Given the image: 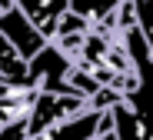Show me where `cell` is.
I'll return each mask as SVG.
<instances>
[{"label": "cell", "instance_id": "obj_8", "mask_svg": "<svg viewBox=\"0 0 153 140\" xmlns=\"http://www.w3.org/2000/svg\"><path fill=\"white\" fill-rule=\"evenodd\" d=\"M90 20L87 17H80V13H73V10H67L63 17H60V23H57V34H53V40L57 37H70V34H90Z\"/></svg>", "mask_w": 153, "mask_h": 140}, {"label": "cell", "instance_id": "obj_9", "mask_svg": "<svg viewBox=\"0 0 153 140\" xmlns=\"http://www.w3.org/2000/svg\"><path fill=\"white\" fill-rule=\"evenodd\" d=\"M120 100H123V90H120V87H103V90L90 100V107H97V110H113Z\"/></svg>", "mask_w": 153, "mask_h": 140}, {"label": "cell", "instance_id": "obj_1", "mask_svg": "<svg viewBox=\"0 0 153 140\" xmlns=\"http://www.w3.org/2000/svg\"><path fill=\"white\" fill-rule=\"evenodd\" d=\"M123 43L130 50L137 83L113 107V133L117 140H153V53L140 27H126Z\"/></svg>", "mask_w": 153, "mask_h": 140}, {"label": "cell", "instance_id": "obj_5", "mask_svg": "<svg viewBox=\"0 0 153 140\" xmlns=\"http://www.w3.org/2000/svg\"><path fill=\"white\" fill-rule=\"evenodd\" d=\"M37 94H40V90H33V87H13V83H0V127L27 124Z\"/></svg>", "mask_w": 153, "mask_h": 140}, {"label": "cell", "instance_id": "obj_2", "mask_svg": "<svg viewBox=\"0 0 153 140\" xmlns=\"http://www.w3.org/2000/svg\"><path fill=\"white\" fill-rule=\"evenodd\" d=\"M30 64V77H33V87L43 90V94H67V97H83L76 94L73 87V70H76V60H70L67 53L50 40Z\"/></svg>", "mask_w": 153, "mask_h": 140}, {"label": "cell", "instance_id": "obj_10", "mask_svg": "<svg viewBox=\"0 0 153 140\" xmlns=\"http://www.w3.org/2000/svg\"><path fill=\"white\" fill-rule=\"evenodd\" d=\"M0 140H27V124H10V127H0Z\"/></svg>", "mask_w": 153, "mask_h": 140}, {"label": "cell", "instance_id": "obj_3", "mask_svg": "<svg viewBox=\"0 0 153 140\" xmlns=\"http://www.w3.org/2000/svg\"><path fill=\"white\" fill-rule=\"evenodd\" d=\"M90 100L87 97H67V94H37L33 100V110H30V117H27V137H40L43 130H50L53 124L73 117V114H80V110H87Z\"/></svg>", "mask_w": 153, "mask_h": 140}, {"label": "cell", "instance_id": "obj_7", "mask_svg": "<svg viewBox=\"0 0 153 140\" xmlns=\"http://www.w3.org/2000/svg\"><path fill=\"white\" fill-rule=\"evenodd\" d=\"M123 7V0H70V10L87 17L90 23H103V20H113Z\"/></svg>", "mask_w": 153, "mask_h": 140}, {"label": "cell", "instance_id": "obj_4", "mask_svg": "<svg viewBox=\"0 0 153 140\" xmlns=\"http://www.w3.org/2000/svg\"><path fill=\"white\" fill-rule=\"evenodd\" d=\"M0 34H4V37L17 47V53H20L23 60H33L37 53L50 43V37H47L20 7H10V10L0 13Z\"/></svg>", "mask_w": 153, "mask_h": 140}, {"label": "cell", "instance_id": "obj_6", "mask_svg": "<svg viewBox=\"0 0 153 140\" xmlns=\"http://www.w3.org/2000/svg\"><path fill=\"white\" fill-rule=\"evenodd\" d=\"M17 7L27 13L40 30L53 40V34H57V23H60V17L70 10V0H17Z\"/></svg>", "mask_w": 153, "mask_h": 140}]
</instances>
